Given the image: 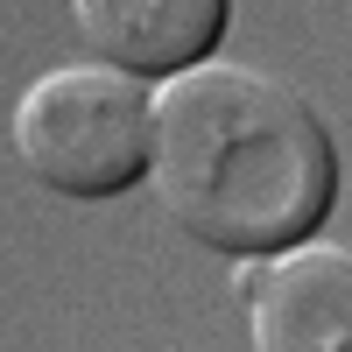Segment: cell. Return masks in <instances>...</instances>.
<instances>
[{
    "label": "cell",
    "instance_id": "3",
    "mask_svg": "<svg viewBox=\"0 0 352 352\" xmlns=\"http://www.w3.org/2000/svg\"><path fill=\"white\" fill-rule=\"evenodd\" d=\"M247 338L261 352H345L352 345V254L331 240H296L247 254Z\"/></svg>",
    "mask_w": 352,
    "mask_h": 352
},
{
    "label": "cell",
    "instance_id": "4",
    "mask_svg": "<svg viewBox=\"0 0 352 352\" xmlns=\"http://www.w3.org/2000/svg\"><path fill=\"white\" fill-rule=\"evenodd\" d=\"M219 28L226 0H71V36L141 85H169L176 71L204 64Z\"/></svg>",
    "mask_w": 352,
    "mask_h": 352
},
{
    "label": "cell",
    "instance_id": "2",
    "mask_svg": "<svg viewBox=\"0 0 352 352\" xmlns=\"http://www.w3.org/2000/svg\"><path fill=\"white\" fill-rule=\"evenodd\" d=\"M14 155L64 197H113L148 176V85L113 64H56L14 99Z\"/></svg>",
    "mask_w": 352,
    "mask_h": 352
},
{
    "label": "cell",
    "instance_id": "1",
    "mask_svg": "<svg viewBox=\"0 0 352 352\" xmlns=\"http://www.w3.org/2000/svg\"><path fill=\"white\" fill-rule=\"evenodd\" d=\"M148 184L176 232L247 261L324 226L338 155L317 106L282 78L190 64L148 92Z\"/></svg>",
    "mask_w": 352,
    "mask_h": 352
}]
</instances>
